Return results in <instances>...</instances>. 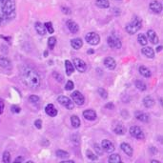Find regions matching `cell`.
<instances>
[{
	"label": "cell",
	"mask_w": 163,
	"mask_h": 163,
	"mask_svg": "<svg viewBox=\"0 0 163 163\" xmlns=\"http://www.w3.org/2000/svg\"><path fill=\"white\" fill-rule=\"evenodd\" d=\"M138 72H139V73L142 75V77H151V75H152V73H151V71L147 68V67H145V66H140L139 67V69H138Z\"/></svg>",
	"instance_id": "cell-24"
},
{
	"label": "cell",
	"mask_w": 163,
	"mask_h": 163,
	"mask_svg": "<svg viewBox=\"0 0 163 163\" xmlns=\"http://www.w3.org/2000/svg\"><path fill=\"white\" fill-rule=\"evenodd\" d=\"M86 156H87V157H88L90 160H97V159H98V157H97V155L94 154L93 152L90 151V150H87L86 151Z\"/></svg>",
	"instance_id": "cell-34"
},
{
	"label": "cell",
	"mask_w": 163,
	"mask_h": 163,
	"mask_svg": "<svg viewBox=\"0 0 163 163\" xmlns=\"http://www.w3.org/2000/svg\"><path fill=\"white\" fill-rule=\"evenodd\" d=\"M73 87H74L73 82L71 81V80H69V81H67V83H66V86H65V89H66L67 91H72V90L73 89Z\"/></svg>",
	"instance_id": "cell-40"
},
{
	"label": "cell",
	"mask_w": 163,
	"mask_h": 163,
	"mask_svg": "<svg viewBox=\"0 0 163 163\" xmlns=\"http://www.w3.org/2000/svg\"><path fill=\"white\" fill-rule=\"evenodd\" d=\"M29 101L31 103H37L39 101V97L37 95H31L29 97Z\"/></svg>",
	"instance_id": "cell-41"
},
{
	"label": "cell",
	"mask_w": 163,
	"mask_h": 163,
	"mask_svg": "<svg viewBox=\"0 0 163 163\" xmlns=\"http://www.w3.org/2000/svg\"><path fill=\"white\" fill-rule=\"evenodd\" d=\"M147 38L151 41V43H153V44H158V42H159V38L154 30H149L147 31Z\"/></svg>",
	"instance_id": "cell-14"
},
{
	"label": "cell",
	"mask_w": 163,
	"mask_h": 163,
	"mask_svg": "<svg viewBox=\"0 0 163 163\" xmlns=\"http://www.w3.org/2000/svg\"><path fill=\"white\" fill-rule=\"evenodd\" d=\"M10 109H12V112H13V113H15V114H18V113H20V111H21V109H20L18 106H16V105H13Z\"/></svg>",
	"instance_id": "cell-42"
},
{
	"label": "cell",
	"mask_w": 163,
	"mask_h": 163,
	"mask_svg": "<svg viewBox=\"0 0 163 163\" xmlns=\"http://www.w3.org/2000/svg\"><path fill=\"white\" fill-rule=\"evenodd\" d=\"M114 107H115V106H114L113 103H108V104L105 105V108H106V109H112V110H113Z\"/></svg>",
	"instance_id": "cell-46"
},
{
	"label": "cell",
	"mask_w": 163,
	"mask_h": 163,
	"mask_svg": "<svg viewBox=\"0 0 163 163\" xmlns=\"http://www.w3.org/2000/svg\"><path fill=\"white\" fill-rule=\"evenodd\" d=\"M15 0H0V26H4L15 18Z\"/></svg>",
	"instance_id": "cell-1"
},
{
	"label": "cell",
	"mask_w": 163,
	"mask_h": 163,
	"mask_svg": "<svg viewBox=\"0 0 163 163\" xmlns=\"http://www.w3.org/2000/svg\"><path fill=\"white\" fill-rule=\"evenodd\" d=\"M71 123L73 128H79L80 126V119L77 115H72L71 117Z\"/></svg>",
	"instance_id": "cell-30"
},
{
	"label": "cell",
	"mask_w": 163,
	"mask_h": 163,
	"mask_svg": "<svg viewBox=\"0 0 163 163\" xmlns=\"http://www.w3.org/2000/svg\"><path fill=\"white\" fill-rule=\"evenodd\" d=\"M113 131L116 134V135H120V136H123L125 134V128L124 126L118 121H115L114 122V125L112 127Z\"/></svg>",
	"instance_id": "cell-13"
},
{
	"label": "cell",
	"mask_w": 163,
	"mask_h": 163,
	"mask_svg": "<svg viewBox=\"0 0 163 163\" xmlns=\"http://www.w3.org/2000/svg\"><path fill=\"white\" fill-rule=\"evenodd\" d=\"M137 41L141 46H146L148 43V38L145 35L143 34H139L137 36Z\"/></svg>",
	"instance_id": "cell-29"
},
{
	"label": "cell",
	"mask_w": 163,
	"mask_h": 163,
	"mask_svg": "<svg viewBox=\"0 0 163 163\" xmlns=\"http://www.w3.org/2000/svg\"><path fill=\"white\" fill-rule=\"evenodd\" d=\"M71 46L74 50H79L83 46V42L80 38H74L71 40Z\"/></svg>",
	"instance_id": "cell-22"
},
{
	"label": "cell",
	"mask_w": 163,
	"mask_h": 163,
	"mask_svg": "<svg viewBox=\"0 0 163 163\" xmlns=\"http://www.w3.org/2000/svg\"><path fill=\"white\" fill-rule=\"evenodd\" d=\"M83 116L85 117V119H87V120H90V121L95 120L96 117H97L96 113L94 110H85L83 112Z\"/></svg>",
	"instance_id": "cell-17"
},
{
	"label": "cell",
	"mask_w": 163,
	"mask_h": 163,
	"mask_svg": "<svg viewBox=\"0 0 163 163\" xmlns=\"http://www.w3.org/2000/svg\"><path fill=\"white\" fill-rule=\"evenodd\" d=\"M85 40L87 41V43H89L90 45H97L99 44L100 42V36L99 35H97L94 31H91L89 34H87L85 36Z\"/></svg>",
	"instance_id": "cell-4"
},
{
	"label": "cell",
	"mask_w": 163,
	"mask_h": 163,
	"mask_svg": "<svg viewBox=\"0 0 163 163\" xmlns=\"http://www.w3.org/2000/svg\"><path fill=\"white\" fill-rule=\"evenodd\" d=\"M135 115H136L137 120H139L141 122H148L149 119H150L149 115L146 113H143V112H136L135 114Z\"/></svg>",
	"instance_id": "cell-20"
},
{
	"label": "cell",
	"mask_w": 163,
	"mask_h": 163,
	"mask_svg": "<svg viewBox=\"0 0 163 163\" xmlns=\"http://www.w3.org/2000/svg\"><path fill=\"white\" fill-rule=\"evenodd\" d=\"M67 27L73 34H77V32H78V31H79V27L77 25V23H75L73 20H71V19L67 21Z\"/></svg>",
	"instance_id": "cell-18"
},
{
	"label": "cell",
	"mask_w": 163,
	"mask_h": 163,
	"mask_svg": "<svg viewBox=\"0 0 163 163\" xmlns=\"http://www.w3.org/2000/svg\"><path fill=\"white\" fill-rule=\"evenodd\" d=\"M94 150L96 152V155L97 156H102L103 155V149H102V147H100L98 144H96V143L94 145Z\"/></svg>",
	"instance_id": "cell-39"
},
{
	"label": "cell",
	"mask_w": 163,
	"mask_h": 163,
	"mask_svg": "<svg viewBox=\"0 0 163 163\" xmlns=\"http://www.w3.org/2000/svg\"><path fill=\"white\" fill-rule=\"evenodd\" d=\"M57 101L63 106L65 107L66 109H68V110H73V107H74V103L72 101L71 98H69V97L67 96H64V95H60L57 97Z\"/></svg>",
	"instance_id": "cell-6"
},
{
	"label": "cell",
	"mask_w": 163,
	"mask_h": 163,
	"mask_svg": "<svg viewBox=\"0 0 163 163\" xmlns=\"http://www.w3.org/2000/svg\"><path fill=\"white\" fill-rule=\"evenodd\" d=\"M20 77L23 83L30 89L36 90L40 86V77L38 73L29 66H22L20 69Z\"/></svg>",
	"instance_id": "cell-2"
},
{
	"label": "cell",
	"mask_w": 163,
	"mask_h": 163,
	"mask_svg": "<svg viewBox=\"0 0 163 163\" xmlns=\"http://www.w3.org/2000/svg\"><path fill=\"white\" fill-rule=\"evenodd\" d=\"M107 43L109 47H111L113 49H120L122 47V43L121 40L119 39L115 36H110L107 39Z\"/></svg>",
	"instance_id": "cell-5"
},
{
	"label": "cell",
	"mask_w": 163,
	"mask_h": 163,
	"mask_svg": "<svg viewBox=\"0 0 163 163\" xmlns=\"http://www.w3.org/2000/svg\"><path fill=\"white\" fill-rule=\"evenodd\" d=\"M45 112L49 116H52V117L57 115V109L54 107L53 104H48L45 108Z\"/></svg>",
	"instance_id": "cell-16"
},
{
	"label": "cell",
	"mask_w": 163,
	"mask_h": 163,
	"mask_svg": "<svg viewBox=\"0 0 163 163\" xmlns=\"http://www.w3.org/2000/svg\"><path fill=\"white\" fill-rule=\"evenodd\" d=\"M141 52H142V53L144 54L145 56H147L148 58H154L155 57V51L151 47H144Z\"/></svg>",
	"instance_id": "cell-21"
},
{
	"label": "cell",
	"mask_w": 163,
	"mask_h": 163,
	"mask_svg": "<svg viewBox=\"0 0 163 163\" xmlns=\"http://www.w3.org/2000/svg\"><path fill=\"white\" fill-rule=\"evenodd\" d=\"M44 26H45V28H46V30L48 31L49 34H53L54 29H53L52 24L51 22H46V23L44 24Z\"/></svg>",
	"instance_id": "cell-38"
},
{
	"label": "cell",
	"mask_w": 163,
	"mask_h": 163,
	"mask_svg": "<svg viewBox=\"0 0 163 163\" xmlns=\"http://www.w3.org/2000/svg\"><path fill=\"white\" fill-rule=\"evenodd\" d=\"M71 96H72L73 101L78 106H82L85 103V97L79 91H74L71 94Z\"/></svg>",
	"instance_id": "cell-7"
},
{
	"label": "cell",
	"mask_w": 163,
	"mask_h": 163,
	"mask_svg": "<svg viewBox=\"0 0 163 163\" xmlns=\"http://www.w3.org/2000/svg\"><path fill=\"white\" fill-rule=\"evenodd\" d=\"M67 162H71V163H73V160H66V161H62V163H67Z\"/></svg>",
	"instance_id": "cell-50"
},
{
	"label": "cell",
	"mask_w": 163,
	"mask_h": 163,
	"mask_svg": "<svg viewBox=\"0 0 163 163\" xmlns=\"http://www.w3.org/2000/svg\"><path fill=\"white\" fill-rule=\"evenodd\" d=\"M94 52V50H88V51H87V53H88V54H93Z\"/></svg>",
	"instance_id": "cell-49"
},
{
	"label": "cell",
	"mask_w": 163,
	"mask_h": 163,
	"mask_svg": "<svg viewBox=\"0 0 163 163\" xmlns=\"http://www.w3.org/2000/svg\"><path fill=\"white\" fill-rule=\"evenodd\" d=\"M56 38L54 36L49 37V39H48V47H49V49L52 50L54 47H56Z\"/></svg>",
	"instance_id": "cell-33"
},
{
	"label": "cell",
	"mask_w": 163,
	"mask_h": 163,
	"mask_svg": "<svg viewBox=\"0 0 163 163\" xmlns=\"http://www.w3.org/2000/svg\"><path fill=\"white\" fill-rule=\"evenodd\" d=\"M35 27H36L37 34H39L40 36H45L46 35V28H45L44 24H42L41 22H36Z\"/></svg>",
	"instance_id": "cell-23"
},
{
	"label": "cell",
	"mask_w": 163,
	"mask_h": 163,
	"mask_svg": "<svg viewBox=\"0 0 163 163\" xmlns=\"http://www.w3.org/2000/svg\"><path fill=\"white\" fill-rule=\"evenodd\" d=\"M3 109H4V105L1 101H0V114L3 113Z\"/></svg>",
	"instance_id": "cell-47"
},
{
	"label": "cell",
	"mask_w": 163,
	"mask_h": 163,
	"mask_svg": "<svg viewBox=\"0 0 163 163\" xmlns=\"http://www.w3.org/2000/svg\"><path fill=\"white\" fill-rule=\"evenodd\" d=\"M65 69H66V73L67 75H71L73 71H74V67L72 64V62L70 60H66L65 61Z\"/></svg>",
	"instance_id": "cell-25"
},
{
	"label": "cell",
	"mask_w": 163,
	"mask_h": 163,
	"mask_svg": "<svg viewBox=\"0 0 163 163\" xmlns=\"http://www.w3.org/2000/svg\"><path fill=\"white\" fill-rule=\"evenodd\" d=\"M130 135L136 139H144L145 137L143 131L137 126H132L130 128Z\"/></svg>",
	"instance_id": "cell-8"
},
{
	"label": "cell",
	"mask_w": 163,
	"mask_h": 163,
	"mask_svg": "<svg viewBox=\"0 0 163 163\" xmlns=\"http://www.w3.org/2000/svg\"><path fill=\"white\" fill-rule=\"evenodd\" d=\"M97 93H98L100 97H102V98H104V99H106L108 97V92L104 88H98L97 89Z\"/></svg>",
	"instance_id": "cell-36"
},
{
	"label": "cell",
	"mask_w": 163,
	"mask_h": 163,
	"mask_svg": "<svg viewBox=\"0 0 163 163\" xmlns=\"http://www.w3.org/2000/svg\"><path fill=\"white\" fill-rule=\"evenodd\" d=\"M151 162H154V163H160V162L157 161V160H151Z\"/></svg>",
	"instance_id": "cell-51"
},
{
	"label": "cell",
	"mask_w": 163,
	"mask_h": 163,
	"mask_svg": "<svg viewBox=\"0 0 163 163\" xmlns=\"http://www.w3.org/2000/svg\"><path fill=\"white\" fill-rule=\"evenodd\" d=\"M48 56V51H45L44 52V56Z\"/></svg>",
	"instance_id": "cell-52"
},
{
	"label": "cell",
	"mask_w": 163,
	"mask_h": 163,
	"mask_svg": "<svg viewBox=\"0 0 163 163\" xmlns=\"http://www.w3.org/2000/svg\"><path fill=\"white\" fill-rule=\"evenodd\" d=\"M96 6L101 9H107L110 7L109 0H96Z\"/></svg>",
	"instance_id": "cell-28"
},
{
	"label": "cell",
	"mask_w": 163,
	"mask_h": 163,
	"mask_svg": "<svg viewBox=\"0 0 163 163\" xmlns=\"http://www.w3.org/2000/svg\"><path fill=\"white\" fill-rule=\"evenodd\" d=\"M23 161H25V159L22 157H18L15 159V162H23Z\"/></svg>",
	"instance_id": "cell-45"
},
{
	"label": "cell",
	"mask_w": 163,
	"mask_h": 163,
	"mask_svg": "<svg viewBox=\"0 0 163 163\" xmlns=\"http://www.w3.org/2000/svg\"><path fill=\"white\" fill-rule=\"evenodd\" d=\"M56 155L57 157H60V158H68L70 157L68 152L63 151V150H57L56 152Z\"/></svg>",
	"instance_id": "cell-32"
},
{
	"label": "cell",
	"mask_w": 163,
	"mask_h": 163,
	"mask_svg": "<svg viewBox=\"0 0 163 163\" xmlns=\"http://www.w3.org/2000/svg\"><path fill=\"white\" fill-rule=\"evenodd\" d=\"M2 161L4 163H10V155L9 152H4V154H3V157H2Z\"/></svg>",
	"instance_id": "cell-37"
},
{
	"label": "cell",
	"mask_w": 163,
	"mask_h": 163,
	"mask_svg": "<svg viewBox=\"0 0 163 163\" xmlns=\"http://www.w3.org/2000/svg\"><path fill=\"white\" fill-rule=\"evenodd\" d=\"M0 67L5 71H12L13 65L10 60L8 57L5 56H0Z\"/></svg>",
	"instance_id": "cell-9"
},
{
	"label": "cell",
	"mask_w": 163,
	"mask_h": 163,
	"mask_svg": "<svg viewBox=\"0 0 163 163\" xmlns=\"http://www.w3.org/2000/svg\"><path fill=\"white\" fill-rule=\"evenodd\" d=\"M150 10L153 12L154 14H160L162 12V4L157 0H154V1H152L149 5Z\"/></svg>",
	"instance_id": "cell-12"
},
{
	"label": "cell",
	"mask_w": 163,
	"mask_h": 163,
	"mask_svg": "<svg viewBox=\"0 0 163 163\" xmlns=\"http://www.w3.org/2000/svg\"><path fill=\"white\" fill-rule=\"evenodd\" d=\"M108 161L110 163H119V162H121V157L118 154H112L109 157Z\"/></svg>",
	"instance_id": "cell-27"
},
{
	"label": "cell",
	"mask_w": 163,
	"mask_h": 163,
	"mask_svg": "<svg viewBox=\"0 0 163 163\" xmlns=\"http://www.w3.org/2000/svg\"><path fill=\"white\" fill-rule=\"evenodd\" d=\"M104 65L105 67L109 70H115L116 67V62L113 57H106L104 59Z\"/></svg>",
	"instance_id": "cell-15"
},
{
	"label": "cell",
	"mask_w": 163,
	"mask_h": 163,
	"mask_svg": "<svg viewBox=\"0 0 163 163\" xmlns=\"http://www.w3.org/2000/svg\"><path fill=\"white\" fill-rule=\"evenodd\" d=\"M62 12L64 14H66V15H70L71 14V10L69 8H66V7H62Z\"/></svg>",
	"instance_id": "cell-44"
},
{
	"label": "cell",
	"mask_w": 163,
	"mask_h": 163,
	"mask_svg": "<svg viewBox=\"0 0 163 163\" xmlns=\"http://www.w3.org/2000/svg\"><path fill=\"white\" fill-rule=\"evenodd\" d=\"M101 147H102L103 151L107 152V153H113V152L115 151V145L113 144L112 141L108 140V139L102 140Z\"/></svg>",
	"instance_id": "cell-10"
},
{
	"label": "cell",
	"mask_w": 163,
	"mask_h": 163,
	"mask_svg": "<svg viewBox=\"0 0 163 163\" xmlns=\"http://www.w3.org/2000/svg\"><path fill=\"white\" fill-rule=\"evenodd\" d=\"M120 148L128 157H132L133 156V148L131 147V145H130V144L123 142V143H121Z\"/></svg>",
	"instance_id": "cell-19"
},
{
	"label": "cell",
	"mask_w": 163,
	"mask_h": 163,
	"mask_svg": "<svg viewBox=\"0 0 163 163\" xmlns=\"http://www.w3.org/2000/svg\"><path fill=\"white\" fill-rule=\"evenodd\" d=\"M135 85H136V88H137L139 91H141V92H144V91H146V89H147V86H146V84H145L143 81L136 80V83H135Z\"/></svg>",
	"instance_id": "cell-31"
},
{
	"label": "cell",
	"mask_w": 163,
	"mask_h": 163,
	"mask_svg": "<svg viewBox=\"0 0 163 163\" xmlns=\"http://www.w3.org/2000/svg\"><path fill=\"white\" fill-rule=\"evenodd\" d=\"M143 104L146 108H152L154 105H155V100L153 97H151V96H146L144 97V99H143Z\"/></svg>",
	"instance_id": "cell-26"
},
{
	"label": "cell",
	"mask_w": 163,
	"mask_h": 163,
	"mask_svg": "<svg viewBox=\"0 0 163 163\" xmlns=\"http://www.w3.org/2000/svg\"><path fill=\"white\" fill-rule=\"evenodd\" d=\"M52 77H53V78L56 79V81H58V82H63V80H64V77L63 75L60 73H58V72H53L52 73Z\"/></svg>",
	"instance_id": "cell-35"
},
{
	"label": "cell",
	"mask_w": 163,
	"mask_h": 163,
	"mask_svg": "<svg viewBox=\"0 0 163 163\" xmlns=\"http://www.w3.org/2000/svg\"><path fill=\"white\" fill-rule=\"evenodd\" d=\"M73 64H74V67L77 68V70L80 73H84L87 70V65L86 63L79 58H73Z\"/></svg>",
	"instance_id": "cell-11"
},
{
	"label": "cell",
	"mask_w": 163,
	"mask_h": 163,
	"mask_svg": "<svg viewBox=\"0 0 163 163\" xmlns=\"http://www.w3.org/2000/svg\"><path fill=\"white\" fill-rule=\"evenodd\" d=\"M141 27H142V21H141L139 17L136 16L133 18L131 22L127 24L125 30L129 35H135L141 29Z\"/></svg>",
	"instance_id": "cell-3"
},
{
	"label": "cell",
	"mask_w": 163,
	"mask_h": 163,
	"mask_svg": "<svg viewBox=\"0 0 163 163\" xmlns=\"http://www.w3.org/2000/svg\"><path fill=\"white\" fill-rule=\"evenodd\" d=\"M35 126L37 129H41L42 128V121L40 120V119H36V120L35 121Z\"/></svg>",
	"instance_id": "cell-43"
},
{
	"label": "cell",
	"mask_w": 163,
	"mask_h": 163,
	"mask_svg": "<svg viewBox=\"0 0 163 163\" xmlns=\"http://www.w3.org/2000/svg\"><path fill=\"white\" fill-rule=\"evenodd\" d=\"M156 51H157V52H161V51H162V46H161V45H159V46H157V50H156Z\"/></svg>",
	"instance_id": "cell-48"
}]
</instances>
